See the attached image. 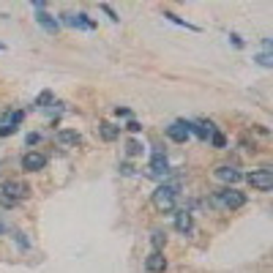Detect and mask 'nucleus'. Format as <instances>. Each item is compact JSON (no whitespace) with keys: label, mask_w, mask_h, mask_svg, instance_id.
Wrapping results in <instances>:
<instances>
[{"label":"nucleus","mask_w":273,"mask_h":273,"mask_svg":"<svg viewBox=\"0 0 273 273\" xmlns=\"http://www.w3.org/2000/svg\"><path fill=\"white\" fill-rule=\"evenodd\" d=\"M14 131H17L14 126H3V129H0V136H8V134H14Z\"/></svg>","instance_id":"obj_22"},{"label":"nucleus","mask_w":273,"mask_h":273,"mask_svg":"<svg viewBox=\"0 0 273 273\" xmlns=\"http://www.w3.org/2000/svg\"><path fill=\"white\" fill-rule=\"evenodd\" d=\"M27 191L30 189H27L22 180H6V183H3V194H6L8 199H14V202H17V199H25Z\"/></svg>","instance_id":"obj_4"},{"label":"nucleus","mask_w":273,"mask_h":273,"mask_svg":"<svg viewBox=\"0 0 273 273\" xmlns=\"http://www.w3.org/2000/svg\"><path fill=\"white\" fill-rule=\"evenodd\" d=\"M211 142L216 145V148H224V145H227V139H224L221 134H213V136H211Z\"/></svg>","instance_id":"obj_21"},{"label":"nucleus","mask_w":273,"mask_h":273,"mask_svg":"<svg viewBox=\"0 0 273 273\" xmlns=\"http://www.w3.org/2000/svg\"><path fill=\"white\" fill-rule=\"evenodd\" d=\"M262 49H265V52H271V49H273V41L265 39V41H262Z\"/></svg>","instance_id":"obj_24"},{"label":"nucleus","mask_w":273,"mask_h":273,"mask_svg":"<svg viewBox=\"0 0 273 273\" xmlns=\"http://www.w3.org/2000/svg\"><path fill=\"white\" fill-rule=\"evenodd\" d=\"M126 153H129V156H139V153H142V145L136 142V139H129V145H126Z\"/></svg>","instance_id":"obj_17"},{"label":"nucleus","mask_w":273,"mask_h":273,"mask_svg":"<svg viewBox=\"0 0 273 273\" xmlns=\"http://www.w3.org/2000/svg\"><path fill=\"white\" fill-rule=\"evenodd\" d=\"M44 167H47V156H44V153L30 150V153L22 156V170L25 172H36V170H44Z\"/></svg>","instance_id":"obj_3"},{"label":"nucleus","mask_w":273,"mask_h":273,"mask_svg":"<svg viewBox=\"0 0 273 273\" xmlns=\"http://www.w3.org/2000/svg\"><path fill=\"white\" fill-rule=\"evenodd\" d=\"M63 22L77 27V30H93L96 27V22L88 20V14H63Z\"/></svg>","instance_id":"obj_5"},{"label":"nucleus","mask_w":273,"mask_h":273,"mask_svg":"<svg viewBox=\"0 0 273 273\" xmlns=\"http://www.w3.org/2000/svg\"><path fill=\"white\" fill-rule=\"evenodd\" d=\"M177 202V186L172 183H164L153 191V205H156L158 211H172Z\"/></svg>","instance_id":"obj_1"},{"label":"nucleus","mask_w":273,"mask_h":273,"mask_svg":"<svg viewBox=\"0 0 273 273\" xmlns=\"http://www.w3.org/2000/svg\"><path fill=\"white\" fill-rule=\"evenodd\" d=\"M98 131H101V139L112 142V139H117V134H120V126H115V123H101Z\"/></svg>","instance_id":"obj_13"},{"label":"nucleus","mask_w":273,"mask_h":273,"mask_svg":"<svg viewBox=\"0 0 273 273\" xmlns=\"http://www.w3.org/2000/svg\"><path fill=\"white\" fill-rule=\"evenodd\" d=\"M145 268H148L150 273H164V268H167V259L161 257V252H153L148 259H145Z\"/></svg>","instance_id":"obj_11"},{"label":"nucleus","mask_w":273,"mask_h":273,"mask_svg":"<svg viewBox=\"0 0 273 273\" xmlns=\"http://www.w3.org/2000/svg\"><path fill=\"white\" fill-rule=\"evenodd\" d=\"M191 227H194V218H191V213L189 211H177L175 213V230L177 232H191Z\"/></svg>","instance_id":"obj_10"},{"label":"nucleus","mask_w":273,"mask_h":273,"mask_svg":"<svg viewBox=\"0 0 273 273\" xmlns=\"http://www.w3.org/2000/svg\"><path fill=\"white\" fill-rule=\"evenodd\" d=\"M139 129H142V126H139L136 120H129V131H139Z\"/></svg>","instance_id":"obj_25"},{"label":"nucleus","mask_w":273,"mask_h":273,"mask_svg":"<svg viewBox=\"0 0 273 273\" xmlns=\"http://www.w3.org/2000/svg\"><path fill=\"white\" fill-rule=\"evenodd\" d=\"M257 63L259 66H273V58L268 52H262V55H257Z\"/></svg>","instance_id":"obj_19"},{"label":"nucleus","mask_w":273,"mask_h":273,"mask_svg":"<svg viewBox=\"0 0 273 273\" xmlns=\"http://www.w3.org/2000/svg\"><path fill=\"white\" fill-rule=\"evenodd\" d=\"M36 22H39V25L44 27L47 33H52V36L58 33V30H60V22L55 20L52 14H47V11H39V14H36Z\"/></svg>","instance_id":"obj_7"},{"label":"nucleus","mask_w":273,"mask_h":273,"mask_svg":"<svg viewBox=\"0 0 273 273\" xmlns=\"http://www.w3.org/2000/svg\"><path fill=\"white\" fill-rule=\"evenodd\" d=\"M150 240H153V246H156V249H161V246L167 243V235H164L161 230H156V232H153V238H150Z\"/></svg>","instance_id":"obj_18"},{"label":"nucleus","mask_w":273,"mask_h":273,"mask_svg":"<svg viewBox=\"0 0 273 273\" xmlns=\"http://www.w3.org/2000/svg\"><path fill=\"white\" fill-rule=\"evenodd\" d=\"M167 136H170L172 142H186V139H189V123L175 120L172 126H167Z\"/></svg>","instance_id":"obj_6"},{"label":"nucleus","mask_w":273,"mask_h":273,"mask_svg":"<svg viewBox=\"0 0 273 273\" xmlns=\"http://www.w3.org/2000/svg\"><path fill=\"white\" fill-rule=\"evenodd\" d=\"M3 232H6V227H3V224H0V235H3Z\"/></svg>","instance_id":"obj_27"},{"label":"nucleus","mask_w":273,"mask_h":273,"mask_svg":"<svg viewBox=\"0 0 273 273\" xmlns=\"http://www.w3.org/2000/svg\"><path fill=\"white\" fill-rule=\"evenodd\" d=\"M55 101V96L49 93V90H44V93H39V98H36V104H39V107H49V104Z\"/></svg>","instance_id":"obj_16"},{"label":"nucleus","mask_w":273,"mask_h":273,"mask_svg":"<svg viewBox=\"0 0 273 273\" xmlns=\"http://www.w3.org/2000/svg\"><path fill=\"white\" fill-rule=\"evenodd\" d=\"M216 177H218V180H224V183H238V180H240V177H243V175H240V172L238 170H235V167H218V170H216Z\"/></svg>","instance_id":"obj_12"},{"label":"nucleus","mask_w":273,"mask_h":273,"mask_svg":"<svg viewBox=\"0 0 273 273\" xmlns=\"http://www.w3.org/2000/svg\"><path fill=\"white\" fill-rule=\"evenodd\" d=\"M249 180V186L257 191H271L273 189V170H268V167H262V170H254L252 175L246 177Z\"/></svg>","instance_id":"obj_2"},{"label":"nucleus","mask_w":273,"mask_h":273,"mask_svg":"<svg viewBox=\"0 0 273 273\" xmlns=\"http://www.w3.org/2000/svg\"><path fill=\"white\" fill-rule=\"evenodd\" d=\"M218 202L227 205V208H243V205H246V197L240 194V191L230 189V191H224V194H221V199H218Z\"/></svg>","instance_id":"obj_8"},{"label":"nucleus","mask_w":273,"mask_h":273,"mask_svg":"<svg viewBox=\"0 0 273 273\" xmlns=\"http://www.w3.org/2000/svg\"><path fill=\"white\" fill-rule=\"evenodd\" d=\"M58 142L60 145H77L79 142V134L71 131V129H63V131H58Z\"/></svg>","instance_id":"obj_14"},{"label":"nucleus","mask_w":273,"mask_h":273,"mask_svg":"<svg viewBox=\"0 0 273 273\" xmlns=\"http://www.w3.org/2000/svg\"><path fill=\"white\" fill-rule=\"evenodd\" d=\"M101 11L107 14V17H109V20H112V22H117V20H120V17H117V14H115V11H112V8L107 6V3H101Z\"/></svg>","instance_id":"obj_20"},{"label":"nucleus","mask_w":273,"mask_h":273,"mask_svg":"<svg viewBox=\"0 0 273 273\" xmlns=\"http://www.w3.org/2000/svg\"><path fill=\"white\" fill-rule=\"evenodd\" d=\"M3 49H6V47H3V44H0V52H3Z\"/></svg>","instance_id":"obj_28"},{"label":"nucleus","mask_w":273,"mask_h":273,"mask_svg":"<svg viewBox=\"0 0 273 273\" xmlns=\"http://www.w3.org/2000/svg\"><path fill=\"white\" fill-rule=\"evenodd\" d=\"M164 20H170V22H172V25H180V27H189V30H197V27L191 25V22H186V20H180V17H175V14H170V11L164 14Z\"/></svg>","instance_id":"obj_15"},{"label":"nucleus","mask_w":273,"mask_h":273,"mask_svg":"<svg viewBox=\"0 0 273 273\" xmlns=\"http://www.w3.org/2000/svg\"><path fill=\"white\" fill-rule=\"evenodd\" d=\"M230 39H232V44H235V47H243V41H240V36H238V33H232Z\"/></svg>","instance_id":"obj_23"},{"label":"nucleus","mask_w":273,"mask_h":273,"mask_svg":"<svg viewBox=\"0 0 273 273\" xmlns=\"http://www.w3.org/2000/svg\"><path fill=\"white\" fill-rule=\"evenodd\" d=\"M170 172V164H167V158H164V153H156V156L150 158V175L156 177H164Z\"/></svg>","instance_id":"obj_9"},{"label":"nucleus","mask_w":273,"mask_h":273,"mask_svg":"<svg viewBox=\"0 0 273 273\" xmlns=\"http://www.w3.org/2000/svg\"><path fill=\"white\" fill-rule=\"evenodd\" d=\"M39 142V134H27V145H36Z\"/></svg>","instance_id":"obj_26"}]
</instances>
